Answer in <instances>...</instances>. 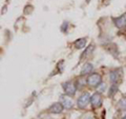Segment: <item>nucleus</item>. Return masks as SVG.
Listing matches in <instances>:
<instances>
[{
    "mask_svg": "<svg viewBox=\"0 0 126 119\" xmlns=\"http://www.w3.org/2000/svg\"><path fill=\"white\" fill-rule=\"evenodd\" d=\"M90 95L88 93H84L83 95H81L78 99V106L80 109L86 108V105L88 104V102H90Z\"/></svg>",
    "mask_w": 126,
    "mask_h": 119,
    "instance_id": "obj_2",
    "label": "nucleus"
},
{
    "mask_svg": "<svg viewBox=\"0 0 126 119\" xmlns=\"http://www.w3.org/2000/svg\"><path fill=\"white\" fill-rule=\"evenodd\" d=\"M94 46L93 44H92V45H89V46L87 47V49H86V51L84 52V54L82 55V58H83V57H85V56H87L88 54H90V53H92L93 51H94Z\"/></svg>",
    "mask_w": 126,
    "mask_h": 119,
    "instance_id": "obj_12",
    "label": "nucleus"
},
{
    "mask_svg": "<svg viewBox=\"0 0 126 119\" xmlns=\"http://www.w3.org/2000/svg\"><path fill=\"white\" fill-rule=\"evenodd\" d=\"M85 44H86V39L85 38H80V39H78V40L75 41V46H76L78 50L84 47Z\"/></svg>",
    "mask_w": 126,
    "mask_h": 119,
    "instance_id": "obj_10",
    "label": "nucleus"
},
{
    "mask_svg": "<svg viewBox=\"0 0 126 119\" xmlns=\"http://www.w3.org/2000/svg\"><path fill=\"white\" fill-rule=\"evenodd\" d=\"M123 119H126V116H125V117H124V118H123Z\"/></svg>",
    "mask_w": 126,
    "mask_h": 119,
    "instance_id": "obj_14",
    "label": "nucleus"
},
{
    "mask_svg": "<svg viewBox=\"0 0 126 119\" xmlns=\"http://www.w3.org/2000/svg\"><path fill=\"white\" fill-rule=\"evenodd\" d=\"M61 30H62V32H64V33H66L67 32V30H68V22H64L62 24V27H61Z\"/></svg>",
    "mask_w": 126,
    "mask_h": 119,
    "instance_id": "obj_13",
    "label": "nucleus"
},
{
    "mask_svg": "<svg viewBox=\"0 0 126 119\" xmlns=\"http://www.w3.org/2000/svg\"><path fill=\"white\" fill-rule=\"evenodd\" d=\"M48 111L53 114H59L63 111V105H62L61 102H56V103H54L49 106Z\"/></svg>",
    "mask_w": 126,
    "mask_h": 119,
    "instance_id": "obj_7",
    "label": "nucleus"
},
{
    "mask_svg": "<svg viewBox=\"0 0 126 119\" xmlns=\"http://www.w3.org/2000/svg\"><path fill=\"white\" fill-rule=\"evenodd\" d=\"M119 106L121 109L126 110V97H122L121 98V100L119 102Z\"/></svg>",
    "mask_w": 126,
    "mask_h": 119,
    "instance_id": "obj_11",
    "label": "nucleus"
},
{
    "mask_svg": "<svg viewBox=\"0 0 126 119\" xmlns=\"http://www.w3.org/2000/svg\"><path fill=\"white\" fill-rule=\"evenodd\" d=\"M62 88H63V90H64L65 94L68 95V96L75 95V93H76V91H77L76 85H75L72 81H66V82H64L62 84Z\"/></svg>",
    "mask_w": 126,
    "mask_h": 119,
    "instance_id": "obj_1",
    "label": "nucleus"
},
{
    "mask_svg": "<svg viewBox=\"0 0 126 119\" xmlns=\"http://www.w3.org/2000/svg\"><path fill=\"white\" fill-rule=\"evenodd\" d=\"M93 69H94L93 64H90V63H85V64L83 65V67H82L80 74L82 75V76H83V75H88L93 71Z\"/></svg>",
    "mask_w": 126,
    "mask_h": 119,
    "instance_id": "obj_9",
    "label": "nucleus"
},
{
    "mask_svg": "<svg viewBox=\"0 0 126 119\" xmlns=\"http://www.w3.org/2000/svg\"><path fill=\"white\" fill-rule=\"evenodd\" d=\"M90 103H92L93 108L97 109L100 108L102 105V96L100 95V93H94L92 97H90Z\"/></svg>",
    "mask_w": 126,
    "mask_h": 119,
    "instance_id": "obj_4",
    "label": "nucleus"
},
{
    "mask_svg": "<svg viewBox=\"0 0 126 119\" xmlns=\"http://www.w3.org/2000/svg\"><path fill=\"white\" fill-rule=\"evenodd\" d=\"M60 102L62 103L63 108H65V109H70L74 104L73 99L69 98L68 95H62V96L60 97Z\"/></svg>",
    "mask_w": 126,
    "mask_h": 119,
    "instance_id": "obj_6",
    "label": "nucleus"
},
{
    "mask_svg": "<svg viewBox=\"0 0 126 119\" xmlns=\"http://www.w3.org/2000/svg\"><path fill=\"white\" fill-rule=\"evenodd\" d=\"M115 24L119 29H123V27L126 26V13L122 15L121 17H118L115 19Z\"/></svg>",
    "mask_w": 126,
    "mask_h": 119,
    "instance_id": "obj_8",
    "label": "nucleus"
},
{
    "mask_svg": "<svg viewBox=\"0 0 126 119\" xmlns=\"http://www.w3.org/2000/svg\"><path fill=\"white\" fill-rule=\"evenodd\" d=\"M101 81H102V79H101V76L99 74L90 75V76L87 78V80H86L87 84L90 85V86H98L101 83Z\"/></svg>",
    "mask_w": 126,
    "mask_h": 119,
    "instance_id": "obj_3",
    "label": "nucleus"
},
{
    "mask_svg": "<svg viewBox=\"0 0 126 119\" xmlns=\"http://www.w3.org/2000/svg\"><path fill=\"white\" fill-rule=\"evenodd\" d=\"M123 75V72L121 70H115L110 73L109 77H110V81H111L113 84H117L118 82L121 81V77Z\"/></svg>",
    "mask_w": 126,
    "mask_h": 119,
    "instance_id": "obj_5",
    "label": "nucleus"
}]
</instances>
